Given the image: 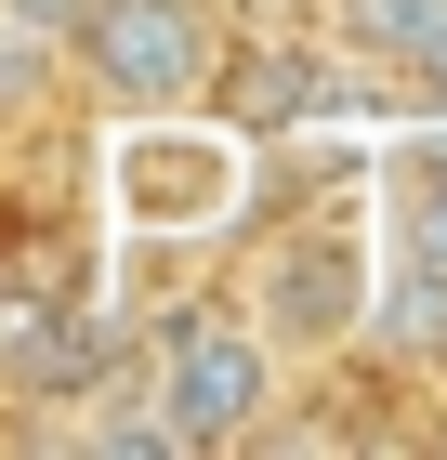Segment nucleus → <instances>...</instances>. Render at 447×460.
I'll use <instances>...</instances> for the list:
<instances>
[{
	"label": "nucleus",
	"mask_w": 447,
	"mask_h": 460,
	"mask_svg": "<svg viewBox=\"0 0 447 460\" xmlns=\"http://www.w3.org/2000/svg\"><path fill=\"white\" fill-rule=\"evenodd\" d=\"M145 394H158L172 447H237V434H264V408H276L264 316H250V303H172V316H158V355H145Z\"/></svg>",
	"instance_id": "nucleus-1"
},
{
	"label": "nucleus",
	"mask_w": 447,
	"mask_h": 460,
	"mask_svg": "<svg viewBox=\"0 0 447 460\" xmlns=\"http://www.w3.org/2000/svg\"><path fill=\"white\" fill-rule=\"evenodd\" d=\"M67 53L93 66V93L119 119H172L210 93V53H224V27H210L198 0H93L67 27Z\"/></svg>",
	"instance_id": "nucleus-2"
},
{
	"label": "nucleus",
	"mask_w": 447,
	"mask_h": 460,
	"mask_svg": "<svg viewBox=\"0 0 447 460\" xmlns=\"http://www.w3.org/2000/svg\"><path fill=\"white\" fill-rule=\"evenodd\" d=\"M119 198H132V224H145V237H210V224H237V211H250L237 132H224V119L198 132V106L132 119V145H119Z\"/></svg>",
	"instance_id": "nucleus-3"
},
{
	"label": "nucleus",
	"mask_w": 447,
	"mask_h": 460,
	"mask_svg": "<svg viewBox=\"0 0 447 460\" xmlns=\"http://www.w3.org/2000/svg\"><path fill=\"white\" fill-rule=\"evenodd\" d=\"M250 316L276 355H343L369 329V250L355 237H276V263L250 277Z\"/></svg>",
	"instance_id": "nucleus-4"
},
{
	"label": "nucleus",
	"mask_w": 447,
	"mask_h": 460,
	"mask_svg": "<svg viewBox=\"0 0 447 460\" xmlns=\"http://www.w3.org/2000/svg\"><path fill=\"white\" fill-rule=\"evenodd\" d=\"M198 106L237 145H290V132H316V119L343 106V79H329V40H250V53H210Z\"/></svg>",
	"instance_id": "nucleus-5"
},
{
	"label": "nucleus",
	"mask_w": 447,
	"mask_h": 460,
	"mask_svg": "<svg viewBox=\"0 0 447 460\" xmlns=\"http://www.w3.org/2000/svg\"><path fill=\"white\" fill-rule=\"evenodd\" d=\"M343 40L395 79H434L447 93V0H343Z\"/></svg>",
	"instance_id": "nucleus-6"
},
{
	"label": "nucleus",
	"mask_w": 447,
	"mask_h": 460,
	"mask_svg": "<svg viewBox=\"0 0 447 460\" xmlns=\"http://www.w3.org/2000/svg\"><path fill=\"white\" fill-rule=\"evenodd\" d=\"M93 434H105V447H172L158 394H105V408H93Z\"/></svg>",
	"instance_id": "nucleus-7"
},
{
	"label": "nucleus",
	"mask_w": 447,
	"mask_h": 460,
	"mask_svg": "<svg viewBox=\"0 0 447 460\" xmlns=\"http://www.w3.org/2000/svg\"><path fill=\"white\" fill-rule=\"evenodd\" d=\"M0 13H13V27H27L40 53H67V27H79V13H93V0H0Z\"/></svg>",
	"instance_id": "nucleus-8"
},
{
	"label": "nucleus",
	"mask_w": 447,
	"mask_h": 460,
	"mask_svg": "<svg viewBox=\"0 0 447 460\" xmlns=\"http://www.w3.org/2000/svg\"><path fill=\"white\" fill-rule=\"evenodd\" d=\"M434 355H447V342H434Z\"/></svg>",
	"instance_id": "nucleus-9"
}]
</instances>
